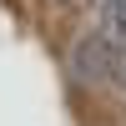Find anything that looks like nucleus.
I'll return each mask as SVG.
<instances>
[{"mask_svg": "<svg viewBox=\"0 0 126 126\" xmlns=\"http://www.w3.org/2000/svg\"><path fill=\"white\" fill-rule=\"evenodd\" d=\"M66 66H71V76H76V86L116 91V56H111V46H106L101 30H91V35H81L76 46H71Z\"/></svg>", "mask_w": 126, "mask_h": 126, "instance_id": "1", "label": "nucleus"}, {"mask_svg": "<svg viewBox=\"0 0 126 126\" xmlns=\"http://www.w3.org/2000/svg\"><path fill=\"white\" fill-rule=\"evenodd\" d=\"M101 5H111V0H91V10H101Z\"/></svg>", "mask_w": 126, "mask_h": 126, "instance_id": "2", "label": "nucleus"}]
</instances>
